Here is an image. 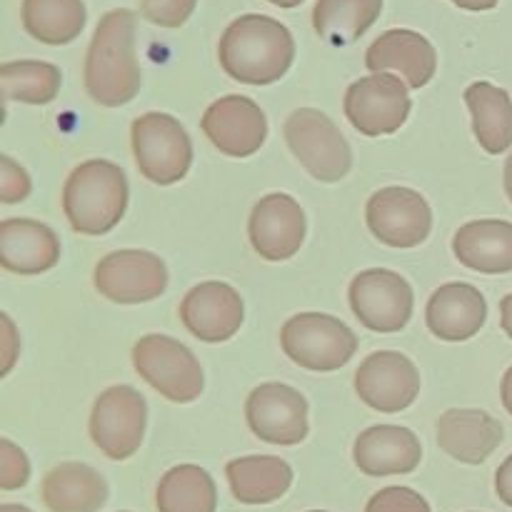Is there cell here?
Wrapping results in <instances>:
<instances>
[{"label": "cell", "mask_w": 512, "mask_h": 512, "mask_svg": "<svg viewBox=\"0 0 512 512\" xmlns=\"http://www.w3.org/2000/svg\"><path fill=\"white\" fill-rule=\"evenodd\" d=\"M143 75L135 58V13L110 10L100 18L85 55V90L105 108H118L138 95Z\"/></svg>", "instance_id": "6da1fadb"}, {"label": "cell", "mask_w": 512, "mask_h": 512, "mask_svg": "<svg viewBox=\"0 0 512 512\" xmlns=\"http://www.w3.org/2000/svg\"><path fill=\"white\" fill-rule=\"evenodd\" d=\"M225 73L245 85H270L283 78L295 58L293 33L270 15H240L218 45Z\"/></svg>", "instance_id": "7a4b0ae2"}, {"label": "cell", "mask_w": 512, "mask_h": 512, "mask_svg": "<svg viewBox=\"0 0 512 512\" xmlns=\"http://www.w3.org/2000/svg\"><path fill=\"white\" fill-rule=\"evenodd\" d=\"M128 178L110 160H88L68 175L63 213L80 235H105L120 223L128 208Z\"/></svg>", "instance_id": "3957f363"}, {"label": "cell", "mask_w": 512, "mask_h": 512, "mask_svg": "<svg viewBox=\"0 0 512 512\" xmlns=\"http://www.w3.org/2000/svg\"><path fill=\"white\" fill-rule=\"evenodd\" d=\"M280 345L300 368L333 373L350 363L358 350V338L340 318L325 313H300L283 325Z\"/></svg>", "instance_id": "277c9868"}, {"label": "cell", "mask_w": 512, "mask_h": 512, "mask_svg": "<svg viewBox=\"0 0 512 512\" xmlns=\"http://www.w3.org/2000/svg\"><path fill=\"white\" fill-rule=\"evenodd\" d=\"M288 148L320 183H338L353 168V150L338 125L315 108L290 113L283 125Z\"/></svg>", "instance_id": "5b68a950"}, {"label": "cell", "mask_w": 512, "mask_h": 512, "mask_svg": "<svg viewBox=\"0 0 512 512\" xmlns=\"http://www.w3.org/2000/svg\"><path fill=\"white\" fill-rule=\"evenodd\" d=\"M133 155L143 178L155 185H173L188 175L193 143L188 130L168 113H145L130 128Z\"/></svg>", "instance_id": "8992f818"}, {"label": "cell", "mask_w": 512, "mask_h": 512, "mask_svg": "<svg viewBox=\"0 0 512 512\" xmlns=\"http://www.w3.org/2000/svg\"><path fill=\"white\" fill-rule=\"evenodd\" d=\"M140 378L170 403H193L205 388L203 368L188 345L168 335H145L133 348Z\"/></svg>", "instance_id": "52a82bcc"}, {"label": "cell", "mask_w": 512, "mask_h": 512, "mask_svg": "<svg viewBox=\"0 0 512 512\" xmlns=\"http://www.w3.org/2000/svg\"><path fill=\"white\" fill-rule=\"evenodd\" d=\"M148 403L130 385H113L98 395L90 413V438L110 460H128L143 445Z\"/></svg>", "instance_id": "ba28073f"}, {"label": "cell", "mask_w": 512, "mask_h": 512, "mask_svg": "<svg viewBox=\"0 0 512 512\" xmlns=\"http://www.w3.org/2000/svg\"><path fill=\"white\" fill-rule=\"evenodd\" d=\"M345 118L365 138L393 135L408 120L413 100L408 83L395 73H373L355 80L345 93Z\"/></svg>", "instance_id": "9c48e42d"}, {"label": "cell", "mask_w": 512, "mask_h": 512, "mask_svg": "<svg viewBox=\"0 0 512 512\" xmlns=\"http://www.w3.org/2000/svg\"><path fill=\"white\" fill-rule=\"evenodd\" d=\"M413 288L395 270H363L350 283V308L373 333H400L413 318Z\"/></svg>", "instance_id": "30bf717a"}, {"label": "cell", "mask_w": 512, "mask_h": 512, "mask_svg": "<svg viewBox=\"0 0 512 512\" xmlns=\"http://www.w3.org/2000/svg\"><path fill=\"white\" fill-rule=\"evenodd\" d=\"M368 228L380 243L390 248H418L433 230V210L428 200L413 188H380L370 195L365 208Z\"/></svg>", "instance_id": "8fae6325"}, {"label": "cell", "mask_w": 512, "mask_h": 512, "mask_svg": "<svg viewBox=\"0 0 512 512\" xmlns=\"http://www.w3.org/2000/svg\"><path fill=\"white\" fill-rule=\"evenodd\" d=\"M93 283L113 303H150L168 288V268L148 250H115L95 265Z\"/></svg>", "instance_id": "7c38bea8"}, {"label": "cell", "mask_w": 512, "mask_h": 512, "mask_svg": "<svg viewBox=\"0 0 512 512\" xmlns=\"http://www.w3.org/2000/svg\"><path fill=\"white\" fill-rule=\"evenodd\" d=\"M245 418L255 438L270 445H300L308 438V400L285 383H265L248 395Z\"/></svg>", "instance_id": "4fadbf2b"}, {"label": "cell", "mask_w": 512, "mask_h": 512, "mask_svg": "<svg viewBox=\"0 0 512 512\" xmlns=\"http://www.w3.org/2000/svg\"><path fill=\"white\" fill-rule=\"evenodd\" d=\"M355 393L378 413H400L418 400L420 373L408 355L380 350L360 363Z\"/></svg>", "instance_id": "5bb4252c"}, {"label": "cell", "mask_w": 512, "mask_h": 512, "mask_svg": "<svg viewBox=\"0 0 512 512\" xmlns=\"http://www.w3.org/2000/svg\"><path fill=\"white\" fill-rule=\"evenodd\" d=\"M203 133L228 158H250L268 138V120L260 105L245 95H225L203 115Z\"/></svg>", "instance_id": "9a60e30c"}, {"label": "cell", "mask_w": 512, "mask_h": 512, "mask_svg": "<svg viewBox=\"0 0 512 512\" xmlns=\"http://www.w3.org/2000/svg\"><path fill=\"white\" fill-rule=\"evenodd\" d=\"M253 250L270 263L290 260L305 240V213L295 198L270 193L255 203L248 220Z\"/></svg>", "instance_id": "2e32d148"}, {"label": "cell", "mask_w": 512, "mask_h": 512, "mask_svg": "<svg viewBox=\"0 0 512 512\" xmlns=\"http://www.w3.org/2000/svg\"><path fill=\"white\" fill-rule=\"evenodd\" d=\"M245 318L243 298L228 283L208 280L185 293L180 320L203 343H225L240 330Z\"/></svg>", "instance_id": "e0dca14e"}, {"label": "cell", "mask_w": 512, "mask_h": 512, "mask_svg": "<svg viewBox=\"0 0 512 512\" xmlns=\"http://www.w3.org/2000/svg\"><path fill=\"white\" fill-rule=\"evenodd\" d=\"M365 65L373 73H395L408 83V88L420 90L435 78L438 53L425 35L395 28L370 45L365 53Z\"/></svg>", "instance_id": "ac0fdd59"}, {"label": "cell", "mask_w": 512, "mask_h": 512, "mask_svg": "<svg viewBox=\"0 0 512 512\" xmlns=\"http://www.w3.org/2000/svg\"><path fill=\"white\" fill-rule=\"evenodd\" d=\"M353 460L368 478L408 475L423 460V445L413 430L400 425H375L355 440Z\"/></svg>", "instance_id": "d6986e66"}, {"label": "cell", "mask_w": 512, "mask_h": 512, "mask_svg": "<svg viewBox=\"0 0 512 512\" xmlns=\"http://www.w3.org/2000/svg\"><path fill=\"white\" fill-rule=\"evenodd\" d=\"M435 430L440 450L468 465L485 463L505 438V428L498 418L473 408L445 410Z\"/></svg>", "instance_id": "ffe728a7"}, {"label": "cell", "mask_w": 512, "mask_h": 512, "mask_svg": "<svg viewBox=\"0 0 512 512\" xmlns=\"http://www.w3.org/2000/svg\"><path fill=\"white\" fill-rule=\"evenodd\" d=\"M488 320V303L475 285H440L428 300L425 323L435 338L445 343H463L475 338Z\"/></svg>", "instance_id": "44dd1931"}, {"label": "cell", "mask_w": 512, "mask_h": 512, "mask_svg": "<svg viewBox=\"0 0 512 512\" xmlns=\"http://www.w3.org/2000/svg\"><path fill=\"white\" fill-rule=\"evenodd\" d=\"M60 260V240L45 223L8 218L0 223V265L15 275H40Z\"/></svg>", "instance_id": "7402d4cb"}, {"label": "cell", "mask_w": 512, "mask_h": 512, "mask_svg": "<svg viewBox=\"0 0 512 512\" xmlns=\"http://www.w3.org/2000/svg\"><path fill=\"white\" fill-rule=\"evenodd\" d=\"M453 253L465 268L483 275L512 273V223L473 220L453 238Z\"/></svg>", "instance_id": "603a6c76"}, {"label": "cell", "mask_w": 512, "mask_h": 512, "mask_svg": "<svg viewBox=\"0 0 512 512\" xmlns=\"http://www.w3.org/2000/svg\"><path fill=\"white\" fill-rule=\"evenodd\" d=\"M45 508L50 512H98L108 503V483L85 463H60L40 485Z\"/></svg>", "instance_id": "cb8c5ba5"}, {"label": "cell", "mask_w": 512, "mask_h": 512, "mask_svg": "<svg viewBox=\"0 0 512 512\" xmlns=\"http://www.w3.org/2000/svg\"><path fill=\"white\" fill-rule=\"evenodd\" d=\"M233 498L243 505H268L293 485V468L275 455H248L225 465Z\"/></svg>", "instance_id": "d4e9b609"}, {"label": "cell", "mask_w": 512, "mask_h": 512, "mask_svg": "<svg viewBox=\"0 0 512 512\" xmlns=\"http://www.w3.org/2000/svg\"><path fill=\"white\" fill-rule=\"evenodd\" d=\"M465 103L473 115V133L485 153L500 155L512 145V98L493 83L470 85L465 90Z\"/></svg>", "instance_id": "484cf974"}, {"label": "cell", "mask_w": 512, "mask_h": 512, "mask_svg": "<svg viewBox=\"0 0 512 512\" xmlns=\"http://www.w3.org/2000/svg\"><path fill=\"white\" fill-rule=\"evenodd\" d=\"M383 13V0H318L313 8V28L325 43H355L368 33Z\"/></svg>", "instance_id": "4316f807"}, {"label": "cell", "mask_w": 512, "mask_h": 512, "mask_svg": "<svg viewBox=\"0 0 512 512\" xmlns=\"http://www.w3.org/2000/svg\"><path fill=\"white\" fill-rule=\"evenodd\" d=\"M158 512H215L218 490L200 465H178L160 478L155 490Z\"/></svg>", "instance_id": "83f0119b"}, {"label": "cell", "mask_w": 512, "mask_h": 512, "mask_svg": "<svg viewBox=\"0 0 512 512\" xmlns=\"http://www.w3.org/2000/svg\"><path fill=\"white\" fill-rule=\"evenodd\" d=\"M83 0H23V28L45 45H68L85 28Z\"/></svg>", "instance_id": "f1b7e54d"}, {"label": "cell", "mask_w": 512, "mask_h": 512, "mask_svg": "<svg viewBox=\"0 0 512 512\" xmlns=\"http://www.w3.org/2000/svg\"><path fill=\"white\" fill-rule=\"evenodd\" d=\"M60 83H63L60 68L45 60H13L0 68L5 100L28 105L53 103L60 93Z\"/></svg>", "instance_id": "f546056e"}, {"label": "cell", "mask_w": 512, "mask_h": 512, "mask_svg": "<svg viewBox=\"0 0 512 512\" xmlns=\"http://www.w3.org/2000/svg\"><path fill=\"white\" fill-rule=\"evenodd\" d=\"M365 512H430L428 500L415 490L393 485L375 493L365 505Z\"/></svg>", "instance_id": "4dcf8cb0"}, {"label": "cell", "mask_w": 512, "mask_h": 512, "mask_svg": "<svg viewBox=\"0 0 512 512\" xmlns=\"http://www.w3.org/2000/svg\"><path fill=\"white\" fill-rule=\"evenodd\" d=\"M198 0H143L140 13L160 28H180L193 15Z\"/></svg>", "instance_id": "1f68e13d"}, {"label": "cell", "mask_w": 512, "mask_h": 512, "mask_svg": "<svg viewBox=\"0 0 512 512\" xmlns=\"http://www.w3.org/2000/svg\"><path fill=\"white\" fill-rule=\"evenodd\" d=\"M30 463L28 455L10 443L8 438H0V488L18 490L28 483Z\"/></svg>", "instance_id": "d6a6232c"}, {"label": "cell", "mask_w": 512, "mask_h": 512, "mask_svg": "<svg viewBox=\"0 0 512 512\" xmlns=\"http://www.w3.org/2000/svg\"><path fill=\"white\" fill-rule=\"evenodd\" d=\"M33 190L28 173L10 155H0V200L8 205L25 200Z\"/></svg>", "instance_id": "836d02e7"}, {"label": "cell", "mask_w": 512, "mask_h": 512, "mask_svg": "<svg viewBox=\"0 0 512 512\" xmlns=\"http://www.w3.org/2000/svg\"><path fill=\"white\" fill-rule=\"evenodd\" d=\"M0 328H3V335H0V343H3V368H0V373L8 375L10 370H13L15 365V358H18V333H15V325L13 320H10V315H0Z\"/></svg>", "instance_id": "e575fe53"}, {"label": "cell", "mask_w": 512, "mask_h": 512, "mask_svg": "<svg viewBox=\"0 0 512 512\" xmlns=\"http://www.w3.org/2000/svg\"><path fill=\"white\" fill-rule=\"evenodd\" d=\"M495 493L508 508H512V455L495 473Z\"/></svg>", "instance_id": "d590c367"}, {"label": "cell", "mask_w": 512, "mask_h": 512, "mask_svg": "<svg viewBox=\"0 0 512 512\" xmlns=\"http://www.w3.org/2000/svg\"><path fill=\"white\" fill-rule=\"evenodd\" d=\"M500 325H503L505 333L512 338V293L500 300Z\"/></svg>", "instance_id": "8d00e7d4"}, {"label": "cell", "mask_w": 512, "mask_h": 512, "mask_svg": "<svg viewBox=\"0 0 512 512\" xmlns=\"http://www.w3.org/2000/svg\"><path fill=\"white\" fill-rule=\"evenodd\" d=\"M458 8L463 10H473V13H480V10H493L498 5V0H450Z\"/></svg>", "instance_id": "74e56055"}, {"label": "cell", "mask_w": 512, "mask_h": 512, "mask_svg": "<svg viewBox=\"0 0 512 512\" xmlns=\"http://www.w3.org/2000/svg\"><path fill=\"white\" fill-rule=\"evenodd\" d=\"M500 398H503L505 410L512 415V368L503 375V385H500Z\"/></svg>", "instance_id": "f35d334b"}, {"label": "cell", "mask_w": 512, "mask_h": 512, "mask_svg": "<svg viewBox=\"0 0 512 512\" xmlns=\"http://www.w3.org/2000/svg\"><path fill=\"white\" fill-rule=\"evenodd\" d=\"M505 193H508V198L512 203V153H510V158L505 160Z\"/></svg>", "instance_id": "ab89813d"}, {"label": "cell", "mask_w": 512, "mask_h": 512, "mask_svg": "<svg viewBox=\"0 0 512 512\" xmlns=\"http://www.w3.org/2000/svg\"><path fill=\"white\" fill-rule=\"evenodd\" d=\"M268 3L278 5V8H298V5L303 3V0H268Z\"/></svg>", "instance_id": "60d3db41"}, {"label": "cell", "mask_w": 512, "mask_h": 512, "mask_svg": "<svg viewBox=\"0 0 512 512\" xmlns=\"http://www.w3.org/2000/svg\"><path fill=\"white\" fill-rule=\"evenodd\" d=\"M0 512H33V510H28V508H25V505L5 503V505H0Z\"/></svg>", "instance_id": "b9f144b4"}, {"label": "cell", "mask_w": 512, "mask_h": 512, "mask_svg": "<svg viewBox=\"0 0 512 512\" xmlns=\"http://www.w3.org/2000/svg\"><path fill=\"white\" fill-rule=\"evenodd\" d=\"M310 512H325V510H310Z\"/></svg>", "instance_id": "7bdbcfd3"}]
</instances>
